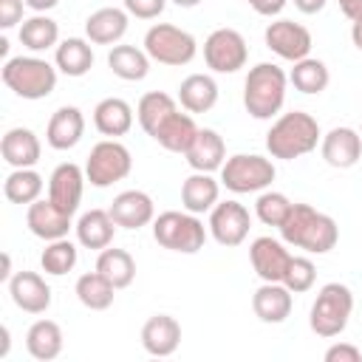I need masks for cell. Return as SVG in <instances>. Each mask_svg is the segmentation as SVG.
I'll list each match as a JSON object with an SVG mask.
<instances>
[{"label": "cell", "mask_w": 362, "mask_h": 362, "mask_svg": "<svg viewBox=\"0 0 362 362\" xmlns=\"http://www.w3.org/2000/svg\"><path fill=\"white\" fill-rule=\"evenodd\" d=\"M184 158H187V164H189L192 170H198V173H215V170H221L223 161H226V144H223V139H221L218 130L201 127L198 136H195V141H192L189 150L184 153Z\"/></svg>", "instance_id": "21"}, {"label": "cell", "mask_w": 362, "mask_h": 362, "mask_svg": "<svg viewBox=\"0 0 362 362\" xmlns=\"http://www.w3.org/2000/svg\"><path fill=\"white\" fill-rule=\"evenodd\" d=\"M249 229H252V215L240 201H218L212 206V212H209V235L221 246H226V249L240 246L246 240Z\"/></svg>", "instance_id": "11"}, {"label": "cell", "mask_w": 362, "mask_h": 362, "mask_svg": "<svg viewBox=\"0 0 362 362\" xmlns=\"http://www.w3.org/2000/svg\"><path fill=\"white\" fill-rule=\"evenodd\" d=\"M57 3H59V0H25V6H28L34 14H45V11H51Z\"/></svg>", "instance_id": "48"}, {"label": "cell", "mask_w": 362, "mask_h": 362, "mask_svg": "<svg viewBox=\"0 0 362 362\" xmlns=\"http://www.w3.org/2000/svg\"><path fill=\"white\" fill-rule=\"evenodd\" d=\"M122 3L124 11L136 20H156L167 8V0H122Z\"/></svg>", "instance_id": "42"}, {"label": "cell", "mask_w": 362, "mask_h": 362, "mask_svg": "<svg viewBox=\"0 0 362 362\" xmlns=\"http://www.w3.org/2000/svg\"><path fill=\"white\" fill-rule=\"evenodd\" d=\"M20 42L28 51H48L59 45V25L45 14H34L20 23Z\"/></svg>", "instance_id": "37"}, {"label": "cell", "mask_w": 362, "mask_h": 362, "mask_svg": "<svg viewBox=\"0 0 362 362\" xmlns=\"http://www.w3.org/2000/svg\"><path fill=\"white\" fill-rule=\"evenodd\" d=\"M288 212H291V201H288V195H283L277 189H263L257 195V201H255V215L266 226H277L280 229V223L288 218Z\"/></svg>", "instance_id": "40"}, {"label": "cell", "mask_w": 362, "mask_h": 362, "mask_svg": "<svg viewBox=\"0 0 362 362\" xmlns=\"http://www.w3.org/2000/svg\"><path fill=\"white\" fill-rule=\"evenodd\" d=\"M274 175H277V170H274L272 158L257 156V153H235L221 167V184L238 195L269 189Z\"/></svg>", "instance_id": "7"}, {"label": "cell", "mask_w": 362, "mask_h": 362, "mask_svg": "<svg viewBox=\"0 0 362 362\" xmlns=\"http://www.w3.org/2000/svg\"><path fill=\"white\" fill-rule=\"evenodd\" d=\"M252 311L260 322H286V317L291 314V291L283 283H263L252 294Z\"/></svg>", "instance_id": "23"}, {"label": "cell", "mask_w": 362, "mask_h": 362, "mask_svg": "<svg viewBox=\"0 0 362 362\" xmlns=\"http://www.w3.org/2000/svg\"><path fill=\"white\" fill-rule=\"evenodd\" d=\"M96 272L105 274L116 286V291H119V288H127L133 283V277H136V260H133V255L127 249L107 246L96 257Z\"/></svg>", "instance_id": "33"}, {"label": "cell", "mask_w": 362, "mask_h": 362, "mask_svg": "<svg viewBox=\"0 0 362 362\" xmlns=\"http://www.w3.org/2000/svg\"><path fill=\"white\" fill-rule=\"evenodd\" d=\"M286 85H288V76L274 62H257L255 68H249L246 82H243L246 113L260 122L277 116L286 102Z\"/></svg>", "instance_id": "3"}, {"label": "cell", "mask_w": 362, "mask_h": 362, "mask_svg": "<svg viewBox=\"0 0 362 362\" xmlns=\"http://www.w3.org/2000/svg\"><path fill=\"white\" fill-rule=\"evenodd\" d=\"M249 260H252L255 274L263 283H283L286 269L291 263V252L286 249V240H277V238L263 235V238H255L252 240Z\"/></svg>", "instance_id": "13"}, {"label": "cell", "mask_w": 362, "mask_h": 362, "mask_svg": "<svg viewBox=\"0 0 362 362\" xmlns=\"http://www.w3.org/2000/svg\"><path fill=\"white\" fill-rule=\"evenodd\" d=\"M11 303L25 314H45L51 308V286L37 272H17L8 280Z\"/></svg>", "instance_id": "16"}, {"label": "cell", "mask_w": 362, "mask_h": 362, "mask_svg": "<svg viewBox=\"0 0 362 362\" xmlns=\"http://www.w3.org/2000/svg\"><path fill=\"white\" fill-rule=\"evenodd\" d=\"M79 260V252L76 246L68 240V238H59V240H48V246L42 249L40 255V266L45 274H54V277H62L68 274Z\"/></svg>", "instance_id": "39"}, {"label": "cell", "mask_w": 362, "mask_h": 362, "mask_svg": "<svg viewBox=\"0 0 362 362\" xmlns=\"http://www.w3.org/2000/svg\"><path fill=\"white\" fill-rule=\"evenodd\" d=\"M337 3H339V11L348 20H359L362 17V0H337Z\"/></svg>", "instance_id": "46"}, {"label": "cell", "mask_w": 362, "mask_h": 362, "mask_svg": "<svg viewBox=\"0 0 362 362\" xmlns=\"http://www.w3.org/2000/svg\"><path fill=\"white\" fill-rule=\"evenodd\" d=\"M110 218L122 229H141L156 221V204L144 189H124L110 204Z\"/></svg>", "instance_id": "17"}, {"label": "cell", "mask_w": 362, "mask_h": 362, "mask_svg": "<svg viewBox=\"0 0 362 362\" xmlns=\"http://www.w3.org/2000/svg\"><path fill=\"white\" fill-rule=\"evenodd\" d=\"M317 141H322L320 124L311 113L305 110H288L280 113L269 133H266V150L272 158H283V161H294L300 156H308Z\"/></svg>", "instance_id": "2"}, {"label": "cell", "mask_w": 362, "mask_h": 362, "mask_svg": "<svg viewBox=\"0 0 362 362\" xmlns=\"http://www.w3.org/2000/svg\"><path fill=\"white\" fill-rule=\"evenodd\" d=\"M107 68L124 82H141L150 74V57L136 45H113L107 54Z\"/></svg>", "instance_id": "32"}, {"label": "cell", "mask_w": 362, "mask_h": 362, "mask_svg": "<svg viewBox=\"0 0 362 362\" xmlns=\"http://www.w3.org/2000/svg\"><path fill=\"white\" fill-rule=\"evenodd\" d=\"M85 170L74 161H65L59 167H54L51 178H48V198L74 218V212L79 209V201H82V189H85Z\"/></svg>", "instance_id": "14"}, {"label": "cell", "mask_w": 362, "mask_h": 362, "mask_svg": "<svg viewBox=\"0 0 362 362\" xmlns=\"http://www.w3.org/2000/svg\"><path fill=\"white\" fill-rule=\"evenodd\" d=\"M74 291H76V300H79L85 308H90V311H105V308L113 305L116 286H113L105 274H99V272H85V274L76 280Z\"/></svg>", "instance_id": "35"}, {"label": "cell", "mask_w": 362, "mask_h": 362, "mask_svg": "<svg viewBox=\"0 0 362 362\" xmlns=\"http://www.w3.org/2000/svg\"><path fill=\"white\" fill-rule=\"evenodd\" d=\"M0 280H3V283L11 280V257H8V255H3V272H0Z\"/></svg>", "instance_id": "51"}, {"label": "cell", "mask_w": 362, "mask_h": 362, "mask_svg": "<svg viewBox=\"0 0 362 362\" xmlns=\"http://www.w3.org/2000/svg\"><path fill=\"white\" fill-rule=\"evenodd\" d=\"M57 71L48 59L40 57H11L3 65V82L20 99H45L57 88Z\"/></svg>", "instance_id": "5"}, {"label": "cell", "mask_w": 362, "mask_h": 362, "mask_svg": "<svg viewBox=\"0 0 362 362\" xmlns=\"http://www.w3.org/2000/svg\"><path fill=\"white\" fill-rule=\"evenodd\" d=\"M317 280V266L311 263V257H303V255H291V263L286 269V277H283V286L291 291V294H303L314 286Z\"/></svg>", "instance_id": "41"}, {"label": "cell", "mask_w": 362, "mask_h": 362, "mask_svg": "<svg viewBox=\"0 0 362 362\" xmlns=\"http://www.w3.org/2000/svg\"><path fill=\"white\" fill-rule=\"evenodd\" d=\"M175 110H178V105H175V99H173L170 93H164V90H150V93H144V96L139 99V105H136V119H139L141 130H144L147 136H153V133L161 127V122H164L167 116H173Z\"/></svg>", "instance_id": "34"}, {"label": "cell", "mask_w": 362, "mask_h": 362, "mask_svg": "<svg viewBox=\"0 0 362 362\" xmlns=\"http://www.w3.org/2000/svg\"><path fill=\"white\" fill-rule=\"evenodd\" d=\"M351 42L362 51V17L359 20H351Z\"/></svg>", "instance_id": "49"}, {"label": "cell", "mask_w": 362, "mask_h": 362, "mask_svg": "<svg viewBox=\"0 0 362 362\" xmlns=\"http://www.w3.org/2000/svg\"><path fill=\"white\" fill-rule=\"evenodd\" d=\"M325 362H362V351L351 342H334L325 351Z\"/></svg>", "instance_id": "43"}, {"label": "cell", "mask_w": 362, "mask_h": 362, "mask_svg": "<svg viewBox=\"0 0 362 362\" xmlns=\"http://www.w3.org/2000/svg\"><path fill=\"white\" fill-rule=\"evenodd\" d=\"M257 14H263V17H277L283 8H286V3L288 0H246Z\"/></svg>", "instance_id": "45"}, {"label": "cell", "mask_w": 362, "mask_h": 362, "mask_svg": "<svg viewBox=\"0 0 362 362\" xmlns=\"http://www.w3.org/2000/svg\"><path fill=\"white\" fill-rule=\"evenodd\" d=\"M93 124L107 139L124 136L133 127V107L119 96H107L93 107Z\"/></svg>", "instance_id": "29"}, {"label": "cell", "mask_w": 362, "mask_h": 362, "mask_svg": "<svg viewBox=\"0 0 362 362\" xmlns=\"http://www.w3.org/2000/svg\"><path fill=\"white\" fill-rule=\"evenodd\" d=\"M62 328L54 322V320H37L28 331H25V348L34 359L40 362H51L62 354Z\"/></svg>", "instance_id": "30"}, {"label": "cell", "mask_w": 362, "mask_h": 362, "mask_svg": "<svg viewBox=\"0 0 362 362\" xmlns=\"http://www.w3.org/2000/svg\"><path fill=\"white\" fill-rule=\"evenodd\" d=\"M173 3H175V6H181V8H195L201 0H173Z\"/></svg>", "instance_id": "52"}, {"label": "cell", "mask_w": 362, "mask_h": 362, "mask_svg": "<svg viewBox=\"0 0 362 362\" xmlns=\"http://www.w3.org/2000/svg\"><path fill=\"white\" fill-rule=\"evenodd\" d=\"M25 0H0V28H14L23 20Z\"/></svg>", "instance_id": "44"}, {"label": "cell", "mask_w": 362, "mask_h": 362, "mask_svg": "<svg viewBox=\"0 0 362 362\" xmlns=\"http://www.w3.org/2000/svg\"><path fill=\"white\" fill-rule=\"evenodd\" d=\"M325 3H328V0H294V6H297L303 14H317V11L325 8Z\"/></svg>", "instance_id": "47"}, {"label": "cell", "mask_w": 362, "mask_h": 362, "mask_svg": "<svg viewBox=\"0 0 362 362\" xmlns=\"http://www.w3.org/2000/svg\"><path fill=\"white\" fill-rule=\"evenodd\" d=\"M127 23H130V14L124 8L105 6V8H96L93 14H88L85 34L96 45H113L127 34Z\"/></svg>", "instance_id": "22"}, {"label": "cell", "mask_w": 362, "mask_h": 362, "mask_svg": "<svg viewBox=\"0 0 362 362\" xmlns=\"http://www.w3.org/2000/svg\"><path fill=\"white\" fill-rule=\"evenodd\" d=\"M280 238L286 246L303 249L308 255H325L339 240V226L331 215L314 209L311 204H291L288 218L280 223Z\"/></svg>", "instance_id": "1"}, {"label": "cell", "mask_w": 362, "mask_h": 362, "mask_svg": "<svg viewBox=\"0 0 362 362\" xmlns=\"http://www.w3.org/2000/svg\"><path fill=\"white\" fill-rule=\"evenodd\" d=\"M249 59V45L240 31L235 28H215L204 40V62L215 74H235L246 65Z\"/></svg>", "instance_id": "10"}, {"label": "cell", "mask_w": 362, "mask_h": 362, "mask_svg": "<svg viewBox=\"0 0 362 362\" xmlns=\"http://www.w3.org/2000/svg\"><path fill=\"white\" fill-rule=\"evenodd\" d=\"M178 102L187 113H206L218 102V82L209 74H189L178 85Z\"/></svg>", "instance_id": "28"}, {"label": "cell", "mask_w": 362, "mask_h": 362, "mask_svg": "<svg viewBox=\"0 0 362 362\" xmlns=\"http://www.w3.org/2000/svg\"><path fill=\"white\" fill-rule=\"evenodd\" d=\"M54 62L65 76H85L93 68V48L90 40L82 37H68L57 45L54 51Z\"/></svg>", "instance_id": "31"}, {"label": "cell", "mask_w": 362, "mask_h": 362, "mask_svg": "<svg viewBox=\"0 0 362 362\" xmlns=\"http://www.w3.org/2000/svg\"><path fill=\"white\" fill-rule=\"evenodd\" d=\"M198 130H201V127L195 124L192 113L175 110L173 116H167V119L161 122V127L153 133V139H156L164 150H170V153H187L189 144L195 141Z\"/></svg>", "instance_id": "27"}, {"label": "cell", "mask_w": 362, "mask_h": 362, "mask_svg": "<svg viewBox=\"0 0 362 362\" xmlns=\"http://www.w3.org/2000/svg\"><path fill=\"white\" fill-rule=\"evenodd\" d=\"M359 136H362V127H359Z\"/></svg>", "instance_id": "53"}, {"label": "cell", "mask_w": 362, "mask_h": 362, "mask_svg": "<svg viewBox=\"0 0 362 362\" xmlns=\"http://www.w3.org/2000/svg\"><path fill=\"white\" fill-rule=\"evenodd\" d=\"M181 345V322L170 314H153L141 325V348L150 356H170Z\"/></svg>", "instance_id": "19"}, {"label": "cell", "mask_w": 362, "mask_h": 362, "mask_svg": "<svg viewBox=\"0 0 362 362\" xmlns=\"http://www.w3.org/2000/svg\"><path fill=\"white\" fill-rule=\"evenodd\" d=\"M288 82L300 90V93H322L331 82V74H328V65L322 59H314V57H305V59H297L291 74H288Z\"/></svg>", "instance_id": "38"}, {"label": "cell", "mask_w": 362, "mask_h": 362, "mask_svg": "<svg viewBox=\"0 0 362 362\" xmlns=\"http://www.w3.org/2000/svg\"><path fill=\"white\" fill-rule=\"evenodd\" d=\"M218 195H221V184L212 178V173L192 170V175L184 178L181 184V206L192 215L212 212V206L218 204Z\"/></svg>", "instance_id": "25"}, {"label": "cell", "mask_w": 362, "mask_h": 362, "mask_svg": "<svg viewBox=\"0 0 362 362\" xmlns=\"http://www.w3.org/2000/svg\"><path fill=\"white\" fill-rule=\"evenodd\" d=\"M85 133V116L76 105H62L51 113L48 127H45V141L54 150H71L79 144Z\"/></svg>", "instance_id": "20"}, {"label": "cell", "mask_w": 362, "mask_h": 362, "mask_svg": "<svg viewBox=\"0 0 362 362\" xmlns=\"http://www.w3.org/2000/svg\"><path fill=\"white\" fill-rule=\"evenodd\" d=\"M3 195L11 204H34L42 195V175L34 167H14L3 181Z\"/></svg>", "instance_id": "36"}, {"label": "cell", "mask_w": 362, "mask_h": 362, "mask_svg": "<svg viewBox=\"0 0 362 362\" xmlns=\"http://www.w3.org/2000/svg\"><path fill=\"white\" fill-rule=\"evenodd\" d=\"M263 40H266L269 51H274L280 59H288V62L305 59L311 51V31L294 20H286V17L269 23L263 31Z\"/></svg>", "instance_id": "12"}, {"label": "cell", "mask_w": 362, "mask_h": 362, "mask_svg": "<svg viewBox=\"0 0 362 362\" xmlns=\"http://www.w3.org/2000/svg\"><path fill=\"white\" fill-rule=\"evenodd\" d=\"M144 51L153 62L158 65H187L195 59L198 54V42L189 31L178 28V25H170V23H156L147 28L144 34Z\"/></svg>", "instance_id": "8"}, {"label": "cell", "mask_w": 362, "mask_h": 362, "mask_svg": "<svg viewBox=\"0 0 362 362\" xmlns=\"http://www.w3.org/2000/svg\"><path fill=\"white\" fill-rule=\"evenodd\" d=\"M0 153H3V161L8 167H34L40 161L42 144H40L34 130L11 127V130H6V136L0 141Z\"/></svg>", "instance_id": "24"}, {"label": "cell", "mask_w": 362, "mask_h": 362, "mask_svg": "<svg viewBox=\"0 0 362 362\" xmlns=\"http://www.w3.org/2000/svg\"><path fill=\"white\" fill-rule=\"evenodd\" d=\"M130 170H133V156L116 139H105V141L93 144L90 153H88V161H85V175L99 189L127 178Z\"/></svg>", "instance_id": "9"}, {"label": "cell", "mask_w": 362, "mask_h": 362, "mask_svg": "<svg viewBox=\"0 0 362 362\" xmlns=\"http://www.w3.org/2000/svg\"><path fill=\"white\" fill-rule=\"evenodd\" d=\"M25 226L31 229L34 238L40 240H59V238H68V229H71V215L62 212L51 198H37L34 204H28V212H25Z\"/></svg>", "instance_id": "15"}, {"label": "cell", "mask_w": 362, "mask_h": 362, "mask_svg": "<svg viewBox=\"0 0 362 362\" xmlns=\"http://www.w3.org/2000/svg\"><path fill=\"white\" fill-rule=\"evenodd\" d=\"M0 339H3V342H0V359H3V356L8 354V345H11V339H8V328H6V325H0Z\"/></svg>", "instance_id": "50"}, {"label": "cell", "mask_w": 362, "mask_h": 362, "mask_svg": "<svg viewBox=\"0 0 362 362\" xmlns=\"http://www.w3.org/2000/svg\"><path fill=\"white\" fill-rule=\"evenodd\" d=\"M354 314V291L345 283H325L308 311V325L317 337L334 339L348 328V320Z\"/></svg>", "instance_id": "4"}, {"label": "cell", "mask_w": 362, "mask_h": 362, "mask_svg": "<svg viewBox=\"0 0 362 362\" xmlns=\"http://www.w3.org/2000/svg\"><path fill=\"white\" fill-rule=\"evenodd\" d=\"M320 153L328 167L348 170L362 156V136L354 127H331L320 141Z\"/></svg>", "instance_id": "18"}, {"label": "cell", "mask_w": 362, "mask_h": 362, "mask_svg": "<svg viewBox=\"0 0 362 362\" xmlns=\"http://www.w3.org/2000/svg\"><path fill=\"white\" fill-rule=\"evenodd\" d=\"M153 238H156L158 246H164L170 252L195 255L206 243V226L198 215H192L187 209L184 212L167 209L153 221Z\"/></svg>", "instance_id": "6"}, {"label": "cell", "mask_w": 362, "mask_h": 362, "mask_svg": "<svg viewBox=\"0 0 362 362\" xmlns=\"http://www.w3.org/2000/svg\"><path fill=\"white\" fill-rule=\"evenodd\" d=\"M76 240L85 249H107L113 243V232H116V221L110 218L107 209H88L79 215L76 221Z\"/></svg>", "instance_id": "26"}]
</instances>
